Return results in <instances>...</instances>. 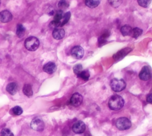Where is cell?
<instances>
[{
	"label": "cell",
	"mask_w": 152,
	"mask_h": 136,
	"mask_svg": "<svg viewBox=\"0 0 152 136\" xmlns=\"http://www.w3.org/2000/svg\"><path fill=\"white\" fill-rule=\"evenodd\" d=\"M39 40L35 36H30L24 41V46L26 48L30 51L36 50L39 46Z\"/></svg>",
	"instance_id": "2"
},
{
	"label": "cell",
	"mask_w": 152,
	"mask_h": 136,
	"mask_svg": "<svg viewBox=\"0 0 152 136\" xmlns=\"http://www.w3.org/2000/svg\"><path fill=\"white\" fill-rule=\"evenodd\" d=\"M65 30L62 28L54 29L52 32V36L54 39L56 40H60L62 39L65 36Z\"/></svg>",
	"instance_id": "12"
},
{
	"label": "cell",
	"mask_w": 152,
	"mask_h": 136,
	"mask_svg": "<svg viewBox=\"0 0 152 136\" xmlns=\"http://www.w3.org/2000/svg\"><path fill=\"white\" fill-rule=\"evenodd\" d=\"M82 70H83V66L80 64H77L75 65L73 67L74 73L77 75H78Z\"/></svg>",
	"instance_id": "28"
},
{
	"label": "cell",
	"mask_w": 152,
	"mask_h": 136,
	"mask_svg": "<svg viewBox=\"0 0 152 136\" xmlns=\"http://www.w3.org/2000/svg\"><path fill=\"white\" fill-rule=\"evenodd\" d=\"M100 2V0H85V4L91 8L97 7Z\"/></svg>",
	"instance_id": "18"
},
{
	"label": "cell",
	"mask_w": 152,
	"mask_h": 136,
	"mask_svg": "<svg viewBox=\"0 0 152 136\" xmlns=\"http://www.w3.org/2000/svg\"><path fill=\"white\" fill-rule=\"evenodd\" d=\"M109 4L114 8L118 7L122 3V0H107Z\"/></svg>",
	"instance_id": "24"
},
{
	"label": "cell",
	"mask_w": 152,
	"mask_h": 136,
	"mask_svg": "<svg viewBox=\"0 0 152 136\" xmlns=\"http://www.w3.org/2000/svg\"><path fill=\"white\" fill-rule=\"evenodd\" d=\"M59 26H60V22L54 20L52 21H51L49 24V27L51 28H53V29L58 28Z\"/></svg>",
	"instance_id": "30"
},
{
	"label": "cell",
	"mask_w": 152,
	"mask_h": 136,
	"mask_svg": "<svg viewBox=\"0 0 152 136\" xmlns=\"http://www.w3.org/2000/svg\"><path fill=\"white\" fill-rule=\"evenodd\" d=\"M108 36H109V32L104 33L102 36H100L99 38V45H102V44H104V43L106 42V39L107 38Z\"/></svg>",
	"instance_id": "25"
},
{
	"label": "cell",
	"mask_w": 152,
	"mask_h": 136,
	"mask_svg": "<svg viewBox=\"0 0 152 136\" xmlns=\"http://www.w3.org/2000/svg\"><path fill=\"white\" fill-rule=\"evenodd\" d=\"M43 69L46 73H47L48 74H52L56 71V66L55 63L50 61V62L47 63L46 64H45L43 66Z\"/></svg>",
	"instance_id": "11"
},
{
	"label": "cell",
	"mask_w": 152,
	"mask_h": 136,
	"mask_svg": "<svg viewBox=\"0 0 152 136\" xmlns=\"http://www.w3.org/2000/svg\"><path fill=\"white\" fill-rule=\"evenodd\" d=\"M124 105V100L119 95H112L108 102L109 108L112 110H118L123 107Z\"/></svg>",
	"instance_id": "1"
},
{
	"label": "cell",
	"mask_w": 152,
	"mask_h": 136,
	"mask_svg": "<svg viewBox=\"0 0 152 136\" xmlns=\"http://www.w3.org/2000/svg\"><path fill=\"white\" fill-rule=\"evenodd\" d=\"M83 136H91V134H90L89 133H86L84 135H83Z\"/></svg>",
	"instance_id": "32"
},
{
	"label": "cell",
	"mask_w": 152,
	"mask_h": 136,
	"mask_svg": "<svg viewBox=\"0 0 152 136\" xmlns=\"http://www.w3.org/2000/svg\"><path fill=\"white\" fill-rule=\"evenodd\" d=\"M17 89L18 86L15 82H10L7 85L6 87L7 91L11 95H14L17 92Z\"/></svg>",
	"instance_id": "14"
},
{
	"label": "cell",
	"mask_w": 152,
	"mask_h": 136,
	"mask_svg": "<svg viewBox=\"0 0 152 136\" xmlns=\"http://www.w3.org/2000/svg\"><path fill=\"white\" fill-rule=\"evenodd\" d=\"M142 33V30L139 27H134L132 29L131 36L134 38H137L140 36L141 35Z\"/></svg>",
	"instance_id": "20"
},
{
	"label": "cell",
	"mask_w": 152,
	"mask_h": 136,
	"mask_svg": "<svg viewBox=\"0 0 152 136\" xmlns=\"http://www.w3.org/2000/svg\"><path fill=\"white\" fill-rule=\"evenodd\" d=\"M132 27L129 25H124L121 28V32L123 36H129L132 33Z\"/></svg>",
	"instance_id": "15"
},
{
	"label": "cell",
	"mask_w": 152,
	"mask_h": 136,
	"mask_svg": "<svg viewBox=\"0 0 152 136\" xmlns=\"http://www.w3.org/2000/svg\"><path fill=\"white\" fill-rule=\"evenodd\" d=\"M12 113L15 115H20L23 113V109L20 106H15L11 110Z\"/></svg>",
	"instance_id": "26"
},
{
	"label": "cell",
	"mask_w": 152,
	"mask_h": 136,
	"mask_svg": "<svg viewBox=\"0 0 152 136\" xmlns=\"http://www.w3.org/2000/svg\"><path fill=\"white\" fill-rule=\"evenodd\" d=\"M83 100V96L78 92H75L72 94L70 99V104L74 106L78 107L82 103Z\"/></svg>",
	"instance_id": "8"
},
{
	"label": "cell",
	"mask_w": 152,
	"mask_h": 136,
	"mask_svg": "<svg viewBox=\"0 0 152 136\" xmlns=\"http://www.w3.org/2000/svg\"><path fill=\"white\" fill-rule=\"evenodd\" d=\"M72 129L76 134L83 133L86 130V124L83 121L78 120L73 124Z\"/></svg>",
	"instance_id": "9"
},
{
	"label": "cell",
	"mask_w": 152,
	"mask_h": 136,
	"mask_svg": "<svg viewBox=\"0 0 152 136\" xmlns=\"http://www.w3.org/2000/svg\"><path fill=\"white\" fill-rule=\"evenodd\" d=\"M70 17H71V13L69 11L64 14V16L60 21V26H62L64 24H65L69 21Z\"/></svg>",
	"instance_id": "19"
},
{
	"label": "cell",
	"mask_w": 152,
	"mask_h": 136,
	"mask_svg": "<svg viewBox=\"0 0 152 136\" xmlns=\"http://www.w3.org/2000/svg\"><path fill=\"white\" fill-rule=\"evenodd\" d=\"M151 1V0H137L139 5L144 8H147L150 5Z\"/></svg>",
	"instance_id": "23"
},
{
	"label": "cell",
	"mask_w": 152,
	"mask_h": 136,
	"mask_svg": "<svg viewBox=\"0 0 152 136\" xmlns=\"http://www.w3.org/2000/svg\"><path fill=\"white\" fill-rule=\"evenodd\" d=\"M131 51V49L129 48H125L124 49H122L113 55V58L116 60H119L122 59L123 57H124Z\"/></svg>",
	"instance_id": "13"
},
{
	"label": "cell",
	"mask_w": 152,
	"mask_h": 136,
	"mask_svg": "<svg viewBox=\"0 0 152 136\" xmlns=\"http://www.w3.org/2000/svg\"><path fill=\"white\" fill-rule=\"evenodd\" d=\"M139 78L141 80L146 81L151 79V68L148 66H144L139 73Z\"/></svg>",
	"instance_id": "6"
},
{
	"label": "cell",
	"mask_w": 152,
	"mask_h": 136,
	"mask_svg": "<svg viewBox=\"0 0 152 136\" xmlns=\"http://www.w3.org/2000/svg\"><path fill=\"white\" fill-rule=\"evenodd\" d=\"M12 19L11 13L8 10H4L0 12V21L2 23H8Z\"/></svg>",
	"instance_id": "10"
},
{
	"label": "cell",
	"mask_w": 152,
	"mask_h": 136,
	"mask_svg": "<svg viewBox=\"0 0 152 136\" xmlns=\"http://www.w3.org/2000/svg\"><path fill=\"white\" fill-rule=\"evenodd\" d=\"M58 7L60 10H64L69 7V3L66 0H60L58 4Z\"/></svg>",
	"instance_id": "22"
},
{
	"label": "cell",
	"mask_w": 152,
	"mask_h": 136,
	"mask_svg": "<svg viewBox=\"0 0 152 136\" xmlns=\"http://www.w3.org/2000/svg\"><path fill=\"white\" fill-rule=\"evenodd\" d=\"M110 87L115 92H120L124 90L126 87L125 82L122 79H112L110 83Z\"/></svg>",
	"instance_id": "3"
},
{
	"label": "cell",
	"mask_w": 152,
	"mask_h": 136,
	"mask_svg": "<svg viewBox=\"0 0 152 136\" xmlns=\"http://www.w3.org/2000/svg\"><path fill=\"white\" fill-rule=\"evenodd\" d=\"M77 76L82 79H83L84 81H88L90 77V73L88 72V71L87 70H82L78 75Z\"/></svg>",
	"instance_id": "21"
},
{
	"label": "cell",
	"mask_w": 152,
	"mask_h": 136,
	"mask_svg": "<svg viewBox=\"0 0 152 136\" xmlns=\"http://www.w3.org/2000/svg\"><path fill=\"white\" fill-rule=\"evenodd\" d=\"M63 16H64L63 11L62 10H58L57 11V13H56L55 17H54V20H56V21H58L60 22V21L62 19Z\"/></svg>",
	"instance_id": "29"
},
{
	"label": "cell",
	"mask_w": 152,
	"mask_h": 136,
	"mask_svg": "<svg viewBox=\"0 0 152 136\" xmlns=\"http://www.w3.org/2000/svg\"><path fill=\"white\" fill-rule=\"evenodd\" d=\"M25 31L26 29L23 24L20 23L17 24L16 29V35L18 38H22L24 35Z\"/></svg>",
	"instance_id": "16"
},
{
	"label": "cell",
	"mask_w": 152,
	"mask_h": 136,
	"mask_svg": "<svg viewBox=\"0 0 152 136\" xmlns=\"http://www.w3.org/2000/svg\"><path fill=\"white\" fill-rule=\"evenodd\" d=\"M23 92L27 97H31L33 95V90L30 84H25L23 88Z\"/></svg>",
	"instance_id": "17"
},
{
	"label": "cell",
	"mask_w": 152,
	"mask_h": 136,
	"mask_svg": "<svg viewBox=\"0 0 152 136\" xmlns=\"http://www.w3.org/2000/svg\"><path fill=\"white\" fill-rule=\"evenodd\" d=\"M151 99H152V97H151V94H149L147 97V101L150 103H151Z\"/></svg>",
	"instance_id": "31"
},
{
	"label": "cell",
	"mask_w": 152,
	"mask_h": 136,
	"mask_svg": "<svg viewBox=\"0 0 152 136\" xmlns=\"http://www.w3.org/2000/svg\"><path fill=\"white\" fill-rule=\"evenodd\" d=\"M1 136H14V134L9 129L4 128L1 130Z\"/></svg>",
	"instance_id": "27"
},
{
	"label": "cell",
	"mask_w": 152,
	"mask_h": 136,
	"mask_svg": "<svg viewBox=\"0 0 152 136\" xmlns=\"http://www.w3.org/2000/svg\"><path fill=\"white\" fill-rule=\"evenodd\" d=\"M0 4H1V0H0Z\"/></svg>",
	"instance_id": "33"
},
{
	"label": "cell",
	"mask_w": 152,
	"mask_h": 136,
	"mask_svg": "<svg viewBox=\"0 0 152 136\" xmlns=\"http://www.w3.org/2000/svg\"><path fill=\"white\" fill-rule=\"evenodd\" d=\"M84 54L83 48L79 45L74 47L71 50V55L76 59H80L83 58Z\"/></svg>",
	"instance_id": "7"
},
{
	"label": "cell",
	"mask_w": 152,
	"mask_h": 136,
	"mask_svg": "<svg viewBox=\"0 0 152 136\" xmlns=\"http://www.w3.org/2000/svg\"><path fill=\"white\" fill-rule=\"evenodd\" d=\"M116 126L119 130H126L129 129L131 126V122L128 118L125 117H121L116 120Z\"/></svg>",
	"instance_id": "4"
},
{
	"label": "cell",
	"mask_w": 152,
	"mask_h": 136,
	"mask_svg": "<svg viewBox=\"0 0 152 136\" xmlns=\"http://www.w3.org/2000/svg\"><path fill=\"white\" fill-rule=\"evenodd\" d=\"M31 128L37 131H42L43 130L45 125L42 119L39 117L34 118L31 122Z\"/></svg>",
	"instance_id": "5"
}]
</instances>
